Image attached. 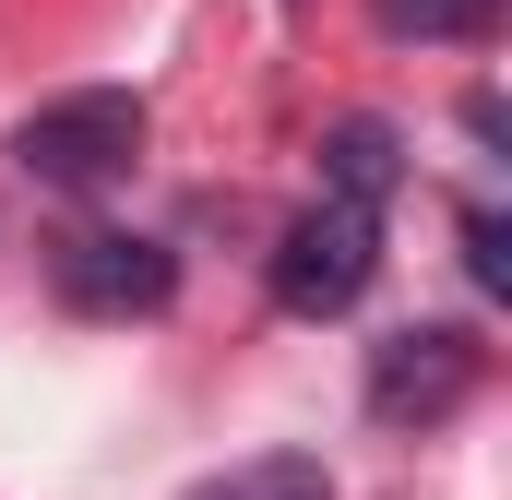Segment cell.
<instances>
[{"label": "cell", "instance_id": "obj_5", "mask_svg": "<svg viewBox=\"0 0 512 500\" xmlns=\"http://www.w3.org/2000/svg\"><path fill=\"white\" fill-rule=\"evenodd\" d=\"M393 179H405V131H393V120H370V108H358V120H334V131H322V191H334V203L382 215V191H393Z\"/></svg>", "mask_w": 512, "mask_h": 500}, {"label": "cell", "instance_id": "obj_2", "mask_svg": "<svg viewBox=\"0 0 512 500\" xmlns=\"http://www.w3.org/2000/svg\"><path fill=\"white\" fill-rule=\"evenodd\" d=\"M382 274V215H358V203H310L286 239H274V310H298V322H334V310H358V286Z\"/></svg>", "mask_w": 512, "mask_h": 500}, {"label": "cell", "instance_id": "obj_3", "mask_svg": "<svg viewBox=\"0 0 512 500\" xmlns=\"http://www.w3.org/2000/svg\"><path fill=\"white\" fill-rule=\"evenodd\" d=\"M477 381H489V346L465 322H417V334H382L370 346V417L382 429H441Z\"/></svg>", "mask_w": 512, "mask_h": 500}, {"label": "cell", "instance_id": "obj_7", "mask_svg": "<svg viewBox=\"0 0 512 500\" xmlns=\"http://www.w3.org/2000/svg\"><path fill=\"white\" fill-rule=\"evenodd\" d=\"M370 12H382V36H489L501 0H370Z\"/></svg>", "mask_w": 512, "mask_h": 500}, {"label": "cell", "instance_id": "obj_1", "mask_svg": "<svg viewBox=\"0 0 512 500\" xmlns=\"http://www.w3.org/2000/svg\"><path fill=\"white\" fill-rule=\"evenodd\" d=\"M131 155H143V96H120V84L48 96V108L12 120V167L48 179V191H96V179H120Z\"/></svg>", "mask_w": 512, "mask_h": 500}, {"label": "cell", "instance_id": "obj_8", "mask_svg": "<svg viewBox=\"0 0 512 500\" xmlns=\"http://www.w3.org/2000/svg\"><path fill=\"white\" fill-rule=\"evenodd\" d=\"M465 274H477L489 298H512V227L489 215V203H465Z\"/></svg>", "mask_w": 512, "mask_h": 500}, {"label": "cell", "instance_id": "obj_4", "mask_svg": "<svg viewBox=\"0 0 512 500\" xmlns=\"http://www.w3.org/2000/svg\"><path fill=\"white\" fill-rule=\"evenodd\" d=\"M60 298L96 310V322H131V310L179 298V262L155 239H131V227H84V239H60Z\"/></svg>", "mask_w": 512, "mask_h": 500}, {"label": "cell", "instance_id": "obj_6", "mask_svg": "<svg viewBox=\"0 0 512 500\" xmlns=\"http://www.w3.org/2000/svg\"><path fill=\"white\" fill-rule=\"evenodd\" d=\"M191 500H334V477L298 465V453H274V465H239V477H215V489H191Z\"/></svg>", "mask_w": 512, "mask_h": 500}]
</instances>
